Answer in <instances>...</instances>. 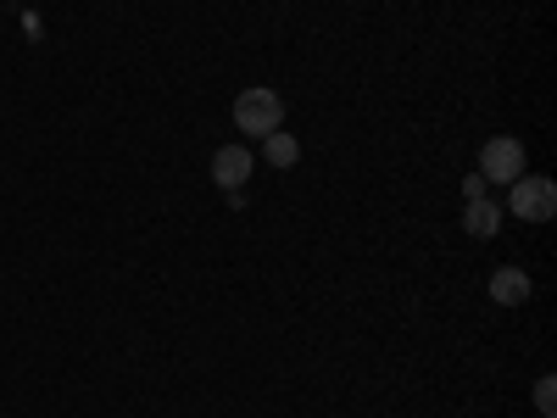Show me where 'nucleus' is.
Returning <instances> with one entry per match:
<instances>
[{"mask_svg":"<svg viewBox=\"0 0 557 418\" xmlns=\"http://www.w3.org/2000/svg\"><path fill=\"white\" fill-rule=\"evenodd\" d=\"M278 123H285V96H278V89L251 84V89H240V96H235V128H240V134L268 139Z\"/></svg>","mask_w":557,"mask_h":418,"instance_id":"f257e3e1","label":"nucleus"},{"mask_svg":"<svg viewBox=\"0 0 557 418\" xmlns=\"http://www.w3.org/2000/svg\"><path fill=\"white\" fill-rule=\"evenodd\" d=\"M530 291H535V285H530V273H524V268H513V262L491 273V302H496V307H524V302H530Z\"/></svg>","mask_w":557,"mask_h":418,"instance_id":"39448f33","label":"nucleus"},{"mask_svg":"<svg viewBox=\"0 0 557 418\" xmlns=\"http://www.w3.org/2000/svg\"><path fill=\"white\" fill-rule=\"evenodd\" d=\"M535 407H541V418H557V380L552 374L535 380Z\"/></svg>","mask_w":557,"mask_h":418,"instance_id":"6e6552de","label":"nucleus"},{"mask_svg":"<svg viewBox=\"0 0 557 418\" xmlns=\"http://www.w3.org/2000/svg\"><path fill=\"white\" fill-rule=\"evenodd\" d=\"M251 173H257V157L246 146H218L212 151V184H223V190H246Z\"/></svg>","mask_w":557,"mask_h":418,"instance_id":"20e7f679","label":"nucleus"},{"mask_svg":"<svg viewBox=\"0 0 557 418\" xmlns=\"http://www.w3.org/2000/svg\"><path fill=\"white\" fill-rule=\"evenodd\" d=\"M496 229H502V207H496V201H469V207H462V235L491 241Z\"/></svg>","mask_w":557,"mask_h":418,"instance_id":"423d86ee","label":"nucleus"},{"mask_svg":"<svg viewBox=\"0 0 557 418\" xmlns=\"http://www.w3.org/2000/svg\"><path fill=\"white\" fill-rule=\"evenodd\" d=\"M262 162H268V168H296V162H301V139L285 134V128H273V134L262 139Z\"/></svg>","mask_w":557,"mask_h":418,"instance_id":"0eeeda50","label":"nucleus"},{"mask_svg":"<svg viewBox=\"0 0 557 418\" xmlns=\"http://www.w3.org/2000/svg\"><path fill=\"white\" fill-rule=\"evenodd\" d=\"M462 201H485V179H480V173L462 179Z\"/></svg>","mask_w":557,"mask_h":418,"instance_id":"1a4fd4ad","label":"nucleus"},{"mask_svg":"<svg viewBox=\"0 0 557 418\" xmlns=\"http://www.w3.org/2000/svg\"><path fill=\"white\" fill-rule=\"evenodd\" d=\"M480 179H485V184H513V179H524V139H513V134L485 139Z\"/></svg>","mask_w":557,"mask_h":418,"instance_id":"f03ea898","label":"nucleus"},{"mask_svg":"<svg viewBox=\"0 0 557 418\" xmlns=\"http://www.w3.org/2000/svg\"><path fill=\"white\" fill-rule=\"evenodd\" d=\"M507 190H513V212H519L524 223H546V218H557V184H552V179L524 173V179L507 184Z\"/></svg>","mask_w":557,"mask_h":418,"instance_id":"7ed1b4c3","label":"nucleus"}]
</instances>
